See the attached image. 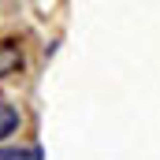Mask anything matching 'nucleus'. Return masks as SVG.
Wrapping results in <instances>:
<instances>
[{"instance_id": "nucleus-1", "label": "nucleus", "mask_w": 160, "mask_h": 160, "mask_svg": "<svg viewBox=\"0 0 160 160\" xmlns=\"http://www.w3.org/2000/svg\"><path fill=\"white\" fill-rule=\"evenodd\" d=\"M15 67H22V52H19L15 45H0V78L11 75Z\"/></svg>"}, {"instance_id": "nucleus-3", "label": "nucleus", "mask_w": 160, "mask_h": 160, "mask_svg": "<svg viewBox=\"0 0 160 160\" xmlns=\"http://www.w3.org/2000/svg\"><path fill=\"white\" fill-rule=\"evenodd\" d=\"M0 160H45L38 145H30V149H0Z\"/></svg>"}, {"instance_id": "nucleus-2", "label": "nucleus", "mask_w": 160, "mask_h": 160, "mask_svg": "<svg viewBox=\"0 0 160 160\" xmlns=\"http://www.w3.org/2000/svg\"><path fill=\"white\" fill-rule=\"evenodd\" d=\"M15 127H19V108L8 104V101H0V138H8Z\"/></svg>"}]
</instances>
